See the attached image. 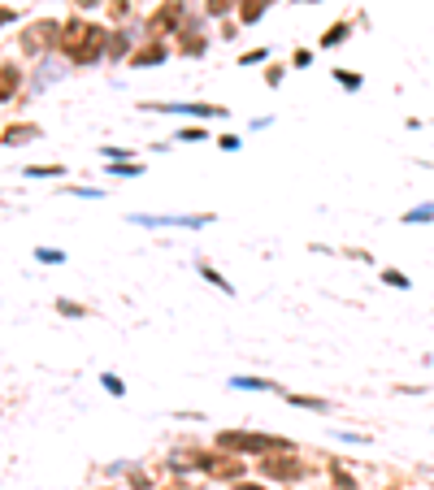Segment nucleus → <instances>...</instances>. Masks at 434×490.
<instances>
[{
  "instance_id": "obj_1",
  "label": "nucleus",
  "mask_w": 434,
  "mask_h": 490,
  "mask_svg": "<svg viewBox=\"0 0 434 490\" xmlns=\"http://www.w3.org/2000/svg\"><path fill=\"white\" fill-rule=\"evenodd\" d=\"M61 48L70 53V61L87 65L105 53V31L91 27V22H70V27H61Z\"/></svg>"
},
{
  "instance_id": "obj_2",
  "label": "nucleus",
  "mask_w": 434,
  "mask_h": 490,
  "mask_svg": "<svg viewBox=\"0 0 434 490\" xmlns=\"http://www.w3.org/2000/svg\"><path fill=\"white\" fill-rule=\"evenodd\" d=\"M217 443L222 447H231V451H278V447H287V443H278V438H261V434H217Z\"/></svg>"
},
{
  "instance_id": "obj_3",
  "label": "nucleus",
  "mask_w": 434,
  "mask_h": 490,
  "mask_svg": "<svg viewBox=\"0 0 434 490\" xmlns=\"http://www.w3.org/2000/svg\"><path fill=\"white\" fill-rule=\"evenodd\" d=\"M61 27L57 22H39V27H31L27 35H22V44H27V53H44L48 44H53V35H57Z\"/></svg>"
},
{
  "instance_id": "obj_4",
  "label": "nucleus",
  "mask_w": 434,
  "mask_h": 490,
  "mask_svg": "<svg viewBox=\"0 0 434 490\" xmlns=\"http://www.w3.org/2000/svg\"><path fill=\"white\" fill-rule=\"evenodd\" d=\"M22 139H39V126L35 122H18V126H5V131H0V143H9V148H18Z\"/></svg>"
},
{
  "instance_id": "obj_5",
  "label": "nucleus",
  "mask_w": 434,
  "mask_h": 490,
  "mask_svg": "<svg viewBox=\"0 0 434 490\" xmlns=\"http://www.w3.org/2000/svg\"><path fill=\"white\" fill-rule=\"evenodd\" d=\"M265 473L269 477H283V482H291V477H304V464L300 460H265Z\"/></svg>"
},
{
  "instance_id": "obj_6",
  "label": "nucleus",
  "mask_w": 434,
  "mask_h": 490,
  "mask_svg": "<svg viewBox=\"0 0 434 490\" xmlns=\"http://www.w3.org/2000/svg\"><path fill=\"white\" fill-rule=\"evenodd\" d=\"M135 221L139 226H191L196 230V226H209L213 217H135Z\"/></svg>"
},
{
  "instance_id": "obj_7",
  "label": "nucleus",
  "mask_w": 434,
  "mask_h": 490,
  "mask_svg": "<svg viewBox=\"0 0 434 490\" xmlns=\"http://www.w3.org/2000/svg\"><path fill=\"white\" fill-rule=\"evenodd\" d=\"M170 113H196V117H226L222 105H170Z\"/></svg>"
},
{
  "instance_id": "obj_8",
  "label": "nucleus",
  "mask_w": 434,
  "mask_h": 490,
  "mask_svg": "<svg viewBox=\"0 0 434 490\" xmlns=\"http://www.w3.org/2000/svg\"><path fill=\"white\" fill-rule=\"evenodd\" d=\"M231 386L235 391H278V386L265 382V378H231Z\"/></svg>"
},
{
  "instance_id": "obj_9",
  "label": "nucleus",
  "mask_w": 434,
  "mask_h": 490,
  "mask_svg": "<svg viewBox=\"0 0 434 490\" xmlns=\"http://www.w3.org/2000/svg\"><path fill=\"white\" fill-rule=\"evenodd\" d=\"M343 35H352V27H347V22H335V27L321 35V48H339V44H343Z\"/></svg>"
},
{
  "instance_id": "obj_10",
  "label": "nucleus",
  "mask_w": 434,
  "mask_h": 490,
  "mask_svg": "<svg viewBox=\"0 0 434 490\" xmlns=\"http://www.w3.org/2000/svg\"><path fill=\"white\" fill-rule=\"evenodd\" d=\"M404 221H408V226H417V221H434V200L417 204V209H408V213H404Z\"/></svg>"
},
{
  "instance_id": "obj_11",
  "label": "nucleus",
  "mask_w": 434,
  "mask_h": 490,
  "mask_svg": "<svg viewBox=\"0 0 434 490\" xmlns=\"http://www.w3.org/2000/svg\"><path fill=\"white\" fill-rule=\"evenodd\" d=\"M170 22H178V0H170V5H165L157 18H152V31H165Z\"/></svg>"
},
{
  "instance_id": "obj_12",
  "label": "nucleus",
  "mask_w": 434,
  "mask_h": 490,
  "mask_svg": "<svg viewBox=\"0 0 434 490\" xmlns=\"http://www.w3.org/2000/svg\"><path fill=\"white\" fill-rule=\"evenodd\" d=\"M200 273H204V278H209V282H213V287H217V291H226V295H231V291H235V287H231V282H226V278H222V273H217V269H213L209 261H200Z\"/></svg>"
},
{
  "instance_id": "obj_13",
  "label": "nucleus",
  "mask_w": 434,
  "mask_h": 490,
  "mask_svg": "<svg viewBox=\"0 0 434 490\" xmlns=\"http://www.w3.org/2000/svg\"><path fill=\"white\" fill-rule=\"evenodd\" d=\"M13 87H18V70H13V65H5V70H0V100H9V96H13Z\"/></svg>"
},
{
  "instance_id": "obj_14",
  "label": "nucleus",
  "mask_w": 434,
  "mask_h": 490,
  "mask_svg": "<svg viewBox=\"0 0 434 490\" xmlns=\"http://www.w3.org/2000/svg\"><path fill=\"white\" fill-rule=\"evenodd\" d=\"M335 83H339V87H347V91H356V87H361V74H352V70H335Z\"/></svg>"
},
{
  "instance_id": "obj_15",
  "label": "nucleus",
  "mask_w": 434,
  "mask_h": 490,
  "mask_svg": "<svg viewBox=\"0 0 434 490\" xmlns=\"http://www.w3.org/2000/svg\"><path fill=\"white\" fill-rule=\"evenodd\" d=\"M161 57H165V48H161V44H157V48H143V53H135L139 65H152V61H161Z\"/></svg>"
},
{
  "instance_id": "obj_16",
  "label": "nucleus",
  "mask_w": 434,
  "mask_h": 490,
  "mask_svg": "<svg viewBox=\"0 0 434 490\" xmlns=\"http://www.w3.org/2000/svg\"><path fill=\"white\" fill-rule=\"evenodd\" d=\"M382 282H387V287H395V291H404V287H408V278H404L400 269H382Z\"/></svg>"
},
{
  "instance_id": "obj_17",
  "label": "nucleus",
  "mask_w": 434,
  "mask_h": 490,
  "mask_svg": "<svg viewBox=\"0 0 434 490\" xmlns=\"http://www.w3.org/2000/svg\"><path fill=\"white\" fill-rule=\"evenodd\" d=\"M61 174V165H31L27 169V178H57Z\"/></svg>"
},
{
  "instance_id": "obj_18",
  "label": "nucleus",
  "mask_w": 434,
  "mask_h": 490,
  "mask_svg": "<svg viewBox=\"0 0 434 490\" xmlns=\"http://www.w3.org/2000/svg\"><path fill=\"white\" fill-rule=\"evenodd\" d=\"M35 256H39L44 265H61V261H65V256H61V252H53V247H35Z\"/></svg>"
},
{
  "instance_id": "obj_19",
  "label": "nucleus",
  "mask_w": 434,
  "mask_h": 490,
  "mask_svg": "<svg viewBox=\"0 0 434 490\" xmlns=\"http://www.w3.org/2000/svg\"><path fill=\"white\" fill-rule=\"evenodd\" d=\"M57 313H65V317H83V304H70V299H57Z\"/></svg>"
},
{
  "instance_id": "obj_20",
  "label": "nucleus",
  "mask_w": 434,
  "mask_h": 490,
  "mask_svg": "<svg viewBox=\"0 0 434 490\" xmlns=\"http://www.w3.org/2000/svg\"><path fill=\"white\" fill-rule=\"evenodd\" d=\"M231 5H235V0H204V9H209L213 18H217V13H226V9H231Z\"/></svg>"
},
{
  "instance_id": "obj_21",
  "label": "nucleus",
  "mask_w": 434,
  "mask_h": 490,
  "mask_svg": "<svg viewBox=\"0 0 434 490\" xmlns=\"http://www.w3.org/2000/svg\"><path fill=\"white\" fill-rule=\"evenodd\" d=\"M105 386H109V395H122V391H126L122 378H113V373H105Z\"/></svg>"
},
{
  "instance_id": "obj_22",
  "label": "nucleus",
  "mask_w": 434,
  "mask_h": 490,
  "mask_svg": "<svg viewBox=\"0 0 434 490\" xmlns=\"http://www.w3.org/2000/svg\"><path fill=\"white\" fill-rule=\"evenodd\" d=\"M217 148H222V152H235V148H239V139H235V135H222V139H217Z\"/></svg>"
},
{
  "instance_id": "obj_23",
  "label": "nucleus",
  "mask_w": 434,
  "mask_h": 490,
  "mask_svg": "<svg viewBox=\"0 0 434 490\" xmlns=\"http://www.w3.org/2000/svg\"><path fill=\"white\" fill-rule=\"evenodd\" d=\"M113 18H126V0H113Z\"/></svg>"
},
{
  "instance_id": "obj_24",
  "label": "nucleus",
  "mask_w": 434,
  "mask_h": 490,
  "mask_svg": "<svg viewBox=\"0 0 434 490\" xmlns=\"http://www.w3.org/2000/svg\"><path fill=\"white\" fill-rule=\"evenodd\" d=\"M235 490H265V486H257V482H239Z\"/></svg>"
},
{
  "instance_id": "obj_25",
  "label": "nucleus",
  "mask_w": 434,
  "mask_h": 490,
  "mask_svg": "<svg viewBox=\"0 0 434 490\" xmlns=\"http://www.w3.org/2000/svg\"><path fill=\"white\" fill-rule=\"evenodd\" d=\"M13 18V9H0V27H5V22Z\"/></svg>"
},
{
  "instance_id": "obj_26",
  "label": "nucleus",
  "mask_w": 434,
  "mask_h": 490,
  "mask_svg": "<svg viewBox=\"0 0 434 490\" xmlns=\"http://www.w3.org/2000/svg\"><path fill=\"white\" fill-rule=\"evenodd\" d=\"M261 5H265V0H261Z\"/></svg>"
}]
</instances>
